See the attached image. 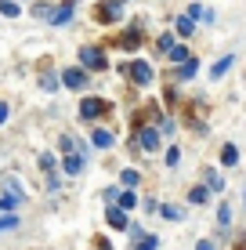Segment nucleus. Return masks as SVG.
<instances>
[{
	"instance_id": "nucleus-9",
	"label": "nucleus",
	"mask_w": 246,
	"mask_h": 250,
	"mask_svg": "<svg viewBox=\"0 0 246 250\" xmlns=\"http://www.w3.org/2000/svg\"><path fill=\"white\" fill-rule=\"evenodd\" d=\"M98 19L101 22H120L123 19V4L120 0H105V4L98 7Z\"/></svg>"
},
{
	"instance_id": "nucleus-33",
	"label": "nucleus",
	"mask_w": 246,
	"mask_h": 250,
	"mask_svg": "<svg viewBox=\"0 0 246 250\" xmlns=\"http://www.w3.org/2000/svg\"><path fill=\"white\" fill-rule=\"evenodd\" d=\"M141 210H145V214H159V200H152V196L141 200Z\"/></svg>"
},
{
	"instance_id": "nucleus-37",
	"label": "nucleus",
	"mask_w": 246,
	"mask_h": 250,
	"mask_svg": "<svg viewBox=\"0 0 246 250\" xmlns=\"http://www.w3.org/2000/svg\"><path fill=\"white\" fill-rule=\"evenodd\" d=\"M62 188V182H58V174H47V192H58Z\"/></svg>"
},
{
	"instance_id": "nucleus-17",
	"label": "nucleus",
	"mask_w": 246,
	"mask_h": 250,
	"mask_svg": "<svg viewBox=\"0 0 246 250\" xmlns=\"http://www.w3.org/2000/svg\"><path fill=\"white\" fill-rule=\"evenodd\" d=\"M185 15H189L192 22H214V11H207V7H203V4H192V7H189V11H185Z\"/></svg>"
},
{
	"instance_id": "nucleus-26",
	"label": "nucleus",
	"mask_w": 246,
	"mask_h": 250,
	"mask_svg": "<svg viewBox=\"0 0 246 250\" xmlns=\"http://www.w3.org/2000/svg\"><path fill=\"white\" fill-rule=\"evenodd\" d=\"M217 225H221V229H228V225H232V207H228V203H221V207H217Z\"/></svg>"
},
{
	"instance_id": "nucleus-11",
	"label": "nucleus",
	"mask_w": 246,
	"mask_h": 250,
	"mask_svg": "<svg viewBox=\"0 0 246 250\" xmlns=\"http://www.w3.org/2000/svg\"><path fill=\"white\" fill-rule=\"evenodd\" d=\"M91 145H95V149H113V145H116V134L105 131V127H95V131H91Z\"/></svg>"
},
{
	"instance_id": "nucleus-22",
	"label": "nucleus",
	"mask_w": 246,
	"mask_h": 250,
	"mask_svg": "<svg viewBox=\"0 0 246 250\" xmlns=\"http://www.w3.org/2000/svg\"><path fill=\"white\" fill-rule=\"evenodd\" d=\"M167 58H170L174 65H181V62H189L192 55H189V47H185V44H174V47H170V55H167Z\"/></svg>"
},
{
	"instance_id": "nucleus-6",
	"label": "nucleus",
	"mask_w": 246,
	"mask_h": 250,
	"mask_svg": "<svg viewBox=\"0 0 246 250\" xmlns=\"http://www.w3.org/2000/svg\"><path fill=\"white\" fill-rule=\"evenodd\" d=\"M58 167H62V174L76 178V174H83V167H87V156H83V152H69V156H58Z\"/></svg>"
},
{
	"instance_id": "nucleus-24",
	"label": "nucleus",
	"mask_w": 246,
	"mask_h": 250,
	"mask_svg": "<svg viewBox=\"0 0 246 250\" xmlns=\"http://www.w3.org/2000/svg\"><path fill=\"white\" fill-rule=\"evenodd\" d=\"M207 188L210 192H225V178L217 174V170H207Z\"/></svg>"
},
{
	"instance_id": "nucleus-34",
	"label": "nucleus",
	"mask_w": 246,
	"mask_h": 250,
	"mask_svg": "<svg viewBox=\"0 0 246 250\" xmlns=\"http://www.w3.org/2000/svg\"><path fill=\"white\" fill-rule=\"evenodd\" d=\"M174 131H177V127H174V120H170V116L159 120V134H174Z\"/></svg>"
},
{
	"instance_id": "nucleus-19",
	"label": "nucleus",
	"mask_w": 246,
	"mask_h": 250,
	"mask_svg": "<svg viewBox=\"0 0 246 250\" xmlns=\"http://www.w3.org/2000/svg\"><path fill=\"white\" fill-rule=\"evenodd\" d=\"M40 170H44V174H55V170H58V156H55V152H40Z\"/></svg>"
},
{
	"instance_id": "nucleus-2",
	"label": "nucleus",
	"mask_w": 246,
	"mask_h": 250,
	"mask_svg": "<svg viewBox=\"0 0 246 250\" xmlns=\"http://www.w3.org/2000/svg\"><path fill=\"white\" fill-rule=\"evenodd\" d=\"M80 69H87V73H105L109 69V58L101 47H80Z\"/></svg>"
},
{
	"instance_id": "nucleus-7",
	"label": "nucleus",
	"mask_w": 246,
	"mask_h": 250,
	"mask_svg": "<svg viewBox=\"0 0 246 250\" xmlns=\"http://www.w3.org/2000/svg\"><path fill=\"white\" fill-rule=\"evenodd\" d=\"M138 149H145V152H156L159 149V131L156 127H138Z\"/></svg>"
},
{
	"instance_id": "nucleus-1",
	"label": "nucleus",
	"mask_w": 246,
	"mask_h": 250,
	"mask_svg": "<svg viewBox=\"0 0 246 250\" xmlns=\"http://www.w3.org/2000/svg\"><path fill=\"white\" fill-rule=\"evenodd\" d=\"M22 203H25V192L19 188V182H15V178H4V182H0V210L15 214Z\"/></svg>"
},
{
	"instance_id": "nucleus-10",
	"label": "nucleus",
	"mask_w": 246,
	"mask_h": 250,
	"mask_svg": "<svg viewBox=\"0 0 246 250\" xmlns=\"http://www.w3.org/2000/svg\"><path fill=\"white\" fill-rule=\"evenodd\" d=\"M159 218H163V221H185L189 210H185L181 203H159Z\"/></svg>"
},
{
	"instance_id": "nucleus-21",
	"label": "nucleus",
	"mask_w": 246,
	"mask_h": 250,
	"mask_svg": "<svg viewBox=\"0 0 246 250\" xmlns=\"http://www.w3.org/2000/svg\"><path fill=\"white\" fill-rule=\"evenodd\" d=\"M131 250H159V236H152V232H145V236L138 239Z\"/></svg>"
},
{
	"instance_id": "nucleus-40",
	"label": "nucleus",
	"mask_w": 246,
	"mask_h": 250,
	"mask_svg": "<svg viewBox=\"0 0 246 250\" xmlns=\"http://www.w3.org/2000/svg\"><path fill=\"white\" fill-rule=\"evenodd\" d=\"M69 4H73V0H69Z\"/></svg>"
},
{
	"instance_id": "nucleus-29",
	"label": "nucleus",
	"mask_w": 246,
	"mask_h": 250,
	"mask_svg": "<svg viewBox=\"0 0 246 250\" xmlns=\"http://www.w3.org/2000/svg\"><path fill=\"white\" fill-rule=\"evenodd\" d=\"M163 160H167V167H177V163H181V149H177V145H170Z\"/></svg>"
},
{
	"instance_id": "nucleus-32",
	"label": "nucleus",
	"mask_w": 246,
	"mask_h": 250,
	"mask_svg": "<svg viewBox=\"0 0 246 250\" xmlns=\"http://www.w3.org/2000/svg\"><path fill=\"white\" fill-rule=\"evenodd\" d=\"M156 47L163 51V55H170V47H174V37H170V33H167V37H159V40H156Z\"/></svg>"
},
{
	"instance_id": "nucleus-27",
	"label": "nucleus",
	"mask_w": 246,
	"mask_h": 250,
	"mask_svg": "<svg viewBox=\"0 0 246 250\" xmlns=\"http://www.w3.org/2000/svg\"><path fill=\"white\" fill-rule=\"evenodd\" d=\"M19 229V214H0V232H11Z\"/></svg>"
},
{
	"instance_id": "nucleus-25",
	"label": "nucleus",
	"mask_w": 246,
	"mask_h": 250,
	"mask_svg": "<svg viewBox=\"0 0 246 250\" xmlns=\"http://www.w3.org/2000/svg\"><path fill=\"white\" fill-rule=\"evenodd\" d=\"M0 15H4V19H19L22 7L15 4V0H0Z\"/></svg>"
},
{
	"instance_id": "nucleus-5",
	"label": "nucleus",
	"mask_w": 246,
	"mask_h": 250,
	"mask_svg": "<svg viewBox=\"0 0 246 250\" xmlns=\"http://www.w3.org/2000/svg\"><path fill=\"white\" fill-rule=\"evenodd\" d=\"M105 225L116 229V232H127V229H131V214H127L123 207L109 203V207H105Z\"/></svg>"
},
{
	"instance_id": "nucleus-15",
	"label": "nucleus",
	"mask_w": 246,
	"mask_h": 250,
	"mask_svg": "<svg viewBox=\"0 0 246 250\" xmlns=\"http://www.w3.org/2000/svg\"><path fill=\"white\" fill-rule=\"evenodd\" d=\"M138 185H141V174L134 167H123L120 170V188H138Z\"/></svg>"
},
{
	"instance_id": "nucleus-41",
	"label": "nucleus",
	"mask_w": 246,
	"mask_h": 250,
	"mask_svg": "<svg viewBox=\"0 0 246 250\" xmlns=\"http://www.w3.org/2000/svg\"><path fill=\"white\" fill-rule=\"evenodd\" d=\"M120 4H123V0H120Z\"/></svg>"
},
{
	"instance_id": "nucleus-13",
	"label": "nucleus",
	"mask_w": 246,
	"mask_h": 250,
	"mask_svg": "<svg viewBox=\"0 0 246 250\" xmlns=\"http://www.w3.org/2000/svg\"><path fill=\"white\" fill-rule=\"evenodd\" d=\"M116 207H123V210L131 214L134 207H138V192H134V188H120V196H116Z\"/></svg>"
},
{
	"instance_id": "nucleus-38",
	"label": "nucleus",
	"mask_w": 246,
	"mask_h": 250,
	"mask_svg": "<svg viewBox=\"0 0 246 250\" xmlns=\"http://www.w3.org/2000/svg\"><path fill=\"white\" fill-rule=\"evenodd\" d=\"M196 250H217V243H214V239H199Z\"/></svg>"
},
{
	"instance_id": "nucleus-23",
	"label": "nucleus",
	"mask_w": 246,
	"mask_h": 250,
	"mask_svg": "<svg viewBox=\"0 0 246 250\" xmlns=\"http://www.w3.org/2000/svg\"><path fill=\"white\" fill-rule=\"evenodd\" d=\"M174 29H177V33H181V37H189V33H192V29H196V22H192V19H189V15H177V19H174Z\"/></svg>"
},
{
	"instance_id": "nucleus-16",
	"label": "nucleus",
	"mask_w": 246,
	"mask_h": 250,
	"mask_svg": "<svg viewBox=\"0 0 246 250\" xmlns=\"http://www.w3.org/2000/svg\"><path fill=\"white\" fill-rule=\"evenodd\" d=\"M232 62H235V58H232V55H225V58H217V62H214V65H210V80H221V76L228 73V69H232Z\"/></svg>"
},
{
	"instance_id": "nucleus-14",
	"label": "nucleus",
	"mask_w": 246,
	"mask_h": 250,
	"mask_svg": "<svg viewBox=\"0 0 246 250\" xmlns=\"http://www.w3.org/2000/svg\"><path fill=\"white\" fill-rule=\"evenodd\" d=\"M210 196H214V192H210L207 185H192V188H189V203H192V207H203Z\"/></svg>"
},
{
	"instance_id": "nucleus-20",
	"label": "nucleus",
	"mask_w": 246,
	"mask_h": 250,
	"mask_svg": "<svg viewBox=\"0 0 246 250\" xmlns=\"http://www.w3.org/2000/svg\"><path fill=\"white\" fill-rule=\"evenodd\" d=\"M196 69H199V62H196V58L181 62V65H177V80H192V76H196Z\"/></svg>"
},
{
	"instance_id": "nucleus-8",
	"label": "nucleus",
	"mask_w": 246,
	"mask_h": 250,
	"mask_svg": "<svg viewBox=\"0 0 246 250\" xmlns=\"http://www.w3.org/2000/svg\"><path fill=\"white\" fill-rule=\"evenodd\" d=\"M105 109H109V105H105L101 98H83V102H80V116H83V120H98Z\"/></svg>"
},
{
	"instance_id": "nucleus-36",
	"label": "nucleus",
	"mask_w": 246,
	"mask_h": 250,
	"mask_svg": "<svg viewBox=\"0 0 246 250\" xmlns=\"http://www.w3.org/2000/svg\"><path fill=\"white\" fill-rule=\"evenodd\" d=\"M33 15H37V19H44V22H47V19H51V7H47V4H37V7H33Z\"/></svg>"
},
{
	"instance_id": "nucleus-30",
	"label": "nucleus",
	"mask_w": 246,
	"mask_h": 250,
	"mask_svg": "<svg viewBox=\"0 0 246 250\" xmlns=\"http://www.w3.org/2000/svg\"><path fill=\"white\" fill-rule=\"evenodd\" d=\"M58 145H62V156L76 152V138H73V134H62V142H58Z\"/></svg>"
},
{
	"instance_id": "nucleus-31",
	"label": "nucleus",
	"mask_w": 246,
	"mask_h": 250,
	"mask_svg": "<svg viewBox=\"0 0 246 250\" xmlns=\"http://www.w3.org/2000/svg\"><path fill=\"white\" fill-rule=\"evenodd\" d=\"M138 44H141V37H138V33L131 29V33L123 37V47H127V51H138Z\"/></svg>"
},
{
	"instance_id": "nucleus-35",
	"label": "nucleus",
	"mask_w": 246,
	"mask_h": 250,
	"mask_svg": "<svg viewBox=\"0 0 246 250\" xmlns=\"http://www.w3.org/2000/svg\"><path fill=\"white\" fill-rule=\"evenodd\" d=\"M116 196H120V185H109L105 192H101V200H105V203H116Z\"/></svg>"
},
{
	"instance_id": "nucleus-4",
	"label": "nucleus",
	"mask_w": 246,
	"mask_h": 250,
	"mask_svg": "<svg viewBox=\"0 0 246 250\" xmlns=\"http://www.w3.org/2000/svg\"><path fill=\"white\" fill-rule=\"evenodd\" d=\"M127 76H131L134 87H149L156 73H152V65H149V62H127Z\"/></svg>"
},
{
	"instance_id": "nucleus-28",
	"label": "nucleus",
	"mask_w": 246,
	"mask_h": 250,
	"mask_svg": "<svg viewBox=\"0 0 246 250\" xmlns=\"http://www.w3.org/2000/svg\"><path fill=\"white\" fill-rule=\"evenodd\" d=\"M58 83H62V80H58L55 73H44V76H40V87H44V91H55Z\"/></svg>"
},
{
	"instance_id": "nucleus-12",
	"label": "nucleus",
	"mask_w": 246,
	"mask_h": 250,
	"mask_svg": "<svg viewBox=\"0 0 246 250\" xmlns=\"http://www.w3.org/2000/svg\"><path fill=\"white\" fill-rule=\"evenodd\" d=\"M47 22H51V25H69V22H73V4L65 0L62 7H51V19H47Z\"/></svg>"
},
{
	"instance_id": "nucleus-39",
	"label": "nucleus",
	"mask_w": 246,
	"mask_h": 250,
	"mask_svg": "<svg viewBox=\"0 0 246 250\" xmlns=\"http://www.w3.org/2000/svg\"><path fill=\"white\" fill-rule=\"evenodd\" d=\"M7 116H11V109H7V102H0V127L7 124Z\"/></svg>"
},
{
	"instance_id": "nucleus-18",
	"label": "nucleus",
	"mask_w": 246,
	"mask_h": 250,
	"mask_svg": "<svg viewBox=\"0 0 246 250\" xmlns=\"http://www.w3.org/2000/svg\"><path fill=\"white\" fill-rule=\"evenodd\" d=\"M235 163H239V149H235L232 142L221 145V167H235Z\"/></svg>"
},
{
	"instance_id": "nucleus-3",
	"label": "nucleus",
	"mask_w": 246,
	"mask_h": 250,
	"mask_svg": "<svg viewBox=\"0 0 246 250\" xmlns=\"http://www.w3.org/2000/svg\"><path fill=\"white\" fill-rule=\"evenodd\" d=\"M58 80H62L69 91H83V87H87V80H91V73H87V69H80V65H73V69H62Z\"/></svg>"
}]
</instances>
